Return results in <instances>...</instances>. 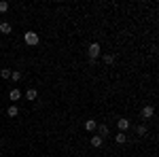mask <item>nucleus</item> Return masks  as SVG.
<instances>
[{
  "mask_svg": "<svg viewBox=\"0 0 159 157\" xmlns=\"http://www.w3.org/2000/svg\"><path fill=\"white\" fill-rule=\"evenodd\" d=\"M7 115H9V117H17V115H19V109H17L15 104H11V106L7 109Z\"/></svg>",
  "mask_w": 159,
  "mask_h": 157,
  "instance_id": "13",
  "label": "nucleus"
},
{
  "mask_svg": "<svg viewBox=\"0 0 159 157\" xmlns=\"http://www.w3.org/2000/svg\"><path fill=\"white\" fill-rule=\"evenodd\" d=\"M0 76L2 79H11V68H2L0 70Z\"/></svg>",
  "mask_w": 159,
  "mask_h": 157,
  "instance_id": "14",
  "label": "nucleus"
},
{
  "mask_svg": "<svg viewBox=\"0 0 159 157\" xmlns=\"http://www.w3.org/2000/svg\"><path fill=\"white\" fill-rule=\"evenodd\" d=\"M96 127H98L96 119H87L85 121V130H87V132H96Z\"/></svg>",
  "mask_w": 159,
  "mask_h": 157,
  "instance_id": "9",
  "label": "nucleus"
},
{
  "mask_svg": "<svg viewBox=\"0 0 159 157\" xmlns=\"http://www.w3.org/2000/svg\"><path fill=\"white\" fill-rule=\"evenodd\" d=\"M96 130H98V136H100V138H106V136H108V134H110L108 125H98Z\"/></svg>",
  "mask_w": 159,
  "mask_h": 157,
  "instance_id": "8",
  "label": "nucleus"
},
{
  "mask_svg": "<svg viewBox=\"0 0 159 157\" xmlns=\"http://www.w3.org/2000/svg\"><path fill=\"white\" fill-rule=\"evenodd\" d=\"M153 115H155V109H153V106H148V104L140 110V117H142V119H151Z\"/></svg>",
  "mask_w": 159,
  "mask_h": 157,
  "instance_id": "3",
  "label": "nucleus"
},
{
  "mask_svg": "<svg viewBox=\"0 0 159 157\" xmlns=\"http://www.w3.org/2000/svg\"><path fill=\"white\" fill-rule=\"evenodd\" d=\"M117 127H119V132H127L129 130V119H119L117 121Z\"/></svg>",
  "mask_w": 159,
  "mask_h": 157,
  "instance_id": "6",
  "label": "nucleus"
},
{
  "mask_svg": "<svg viewBox=\"0 0 159 157\" xmlns=\"http://www.w3.org/2000/svg\"><path fill=\"white\" fill-rule=\"evenodd\" d=\"M100 53H102V47H100V43H91V45L87 47V55H89V60H91V62L98 60Z\"/></svg>",
  "mask_w": 159,
  "mask_h": 157,
  "instance_id": "2",
  "label": "nucleus"
},
{
  "mask_svg": "<svg viewBox=\"0 0 159 157\" xmlns=\"http://www.w3.org/2000/svg\"><path fill=\"white\" fill-rule=\"evenodd\" d=\"M89 142H91V146H93V149H100V146L104 145V138H100L98 134H96V136H91V138H89Z\"/></svg>",
  "mask_w": 159,
  "mask_h": 157,
  "instance_id": "4",
  "label": "nucleus"
},
{
  "mask_svg": "<svg viewBox=\"0 0 159 157\" xmlns=\"http://www.w3.org/2000/svg\"><path fill=\"white\" fill-rule=\"evenodd\" d=\"M115 142H117V145H125V142H127V134L125 132H117L115 134Z\"/></svg>",
  "mask_w": 159,
  "mask_h": 157,
  "instance_id": "5",
  "label": "nucleus"
},
{
  "mask_svg": "<svg viewBox=\"0 0 159 157\" xmlns=\"http://www.w3.org/2000/svg\"><path fill=\"white\" fill-rule=\"evenodd\" d=\"M104 64H115V55L112 53H106L104 55Z\"/></svg>",
  "mask_w": 159,
  "mask_h": 157,
  "instance_id": "16",
  "label": "nucleus"
},
{
  "mask_svg": "<svg viewBox=\"0 0 159 157\" xmlns=\"http://www.w3.org/2000/svg\"><path fill=\"white\" fill-rule=\"evenodd\" d=\"M11 24H9V21H2V24H0V32H2V34H11Z\"/></svg>",
  "mask_w": 159,
  "mask_h": 157,
  "instance_id": "11",
  "label": "nucleus"
},
{
  "mask_svg": "<svg viewBox=\"0 0 159 157\" xmlns=\"http://www.w3.org/2000/svg\"><path fill=\"white\" fill-rule=\"evenodd\" d=\"M0 155H2V153H0Z\"/></svg>",
  "mask_w": 159,
  "mask_h": 157,
  "instance_id": "18",
  "label": "nucleus"
},
{
  "mask_svg": "<svg viewBox=\"0 0 159 157\" xmlns=\"http://www.w3.org/2000/svg\"><path fill=\"white\" fill-rule=\"evenodd\" d=\"M24 43L28 45V47H36L38 43H40V36H38L36 32H32V30H28L24 34Z\"/></svg>",
  "mask_w": 159,
  "mask_h": 157,
  "instance_id": "1",
  "label": "nucleus"
},
{
  "mask_svg": "<svg viewBox=\"0 0 159 157\" xmlns=\"http://www.w3.org/2000/svg\"><path fill=\"white\" fill-rule=\"evenodd\" d=\"M19 98H21V91H19L17 87H13L11 91H9V100H11V102H17Z\"/></svg>",
  "mask_w": 159,
  "mask_h": 157,
  "instance_id": "7",
  "label": "nucleus"
},
{
  "mask_svg": "<svg viewBox=\"0 0 159 157\" xmlns=\"http://www.w3.org/2000/svg\"><path fill=\"white\" fill-rule=\"evenodd\" d=\"M136 134L138 136H147V125H138L136 127Z\"/></svg>",
  "mask_w": 159,
  "mask_h": 157,
  "instance_id": "15",
  "label": "nucleus"
},
{
  "mask_svg": "<svg viewBox=\"0 0 159 157\" xmlns=\"http://www.w3.org/2000/svg\"><path fill=\"white\" fill-rule=\"evenodd\" d=\"M21 76H24V74L19 72V70H11V81H13V83H19Z\"/></svg>",
  "mask_w": 159,
  "mask_h": 157,
  "instance_id": "12",
  "label": "nucleus"
},
{
  "mask_svg": "<svg viewBox=\"0 0 159 157\" xmlns=\"http://www.w3.org/2000/svg\"><path fill=\"white\" fill-rule=\"evenodd\" d=\"M25 100H36V96H38V91L36 89H32V87H30V89H25Z\"/></svg>",
  "mask_w": 159,
  "mask_h": 157,
  "instance_id": "10",
  "label": "nucleus"
},
{
  "mask_svg": "<svg viewBox=\"0 0 159 157\" xmlns=\"http://www.w3.org/2000/svg\"><path fill=\"white\" fill-rule=\"evenodd\" d=\"M9 11V2L7 0H0V13H7Z\"/></svg>",
  "mask_w": 159,
  "mask_h": 157,
  "instance_id": "17",
  "label": "nucleus"
}]
</instances>
